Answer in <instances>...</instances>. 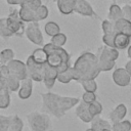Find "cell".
<instances>
[{
    "label": "cell",
    "mask_w": 131,
    "mask_h": 131,
    "mask_svg": "<svg viewBox=\"0 0 131 131\" xmlns=\"http://www.w3.org/2000/svg\"><path fill=\"white\" fill-rule=\"evenodd\" d=\"M41 100L43 111L56 119L63 118L68 111H70L80 102V98L78 97L61 96L57 93L52 92L41 93Z\"/></svg>",
    "instance_id": "6da1fadb"
},
{
    "label": "cell",
    "mask_w": 131,
    "mask_h": 131,
    "mask_svg": "<svg viewBox=\"0 0 131 131\" xmlns=\"http://www.w3.org/2000/svg\"><path fill=\"white\" fill-rule=\"evenodd\" d=\"M73 70H74V81L78 83L84 80L95 79L101 73L97 63L96 54L89 51L82 53L76 59L73 66Z\"/></svg>",
    "instance_id": "7a4b0ae2"
},
{
    "label": "cell",
    "mask_w": 131,
    "mask_h": 131,
    "mask_svg": "<svg viewBox=\"0 0 131 131\" xmlns=\"http://www.w3.org/2000/svg\"><path fill=\"white\" fill-rule=\"evenodd\" d=\"M97 63L101 72H108L115 67V62L119 57V50L115 47L103 45L96 52Z\"/></svg>",
    "instance_id": "3957f363"
},
{
    "label": "cell",
    "mask_w": 131,
    "mask_h": 131,
    "mask_svg": "<svg viewBox=\"0 0 131 131\" xmlns=\"http://www.w3.org/2000/svg\"><path fill=\"white\" fill-rule=\"evenodd\" d=\"M44 50L47 52V63L54 67L58 68L60 64H70V54L66 49L62 47H58L53 45L51 42L47 43L43 46Z\"/></svg>",
    "instance_id": "277c9868"
},
{
    "label": "cell",
    "mask_w": 131,
    "mask_h": 131,
    "mask_svg": "<svg viewBox=\"0 0 131 131\" xmlns=\"http://www.w3.org/2000/svg\"><path fill=\"white\" fill-rule=\"evenodd\" d=\"M27 121L31 131H47L51 126L49 115L45 112H31L27 115Z\"/></svg>",
    "instance_id": "5b68a950"
},
{
    "label": "cell",
    "mask_w": 131,
    "mask_h": 131,
    "mask_svg": "<svg viewBox=\"0 0 131 131\" xmlns=\"http://www.w3.org/2000/svg\"><path fill=\"white\" fill-rule=\"evenodd\" d=\"M7 19V27L9 31L13 34V36L21 37L25 34V21H23L19 17L18 10L12 9L8 16H6Z\"/></svg>",
    "instance_id": "8992f818"
},
{
    "label": "cell",
    "mask_w": 131,
    "mask_h": 131,
    "mask_svg": "<svg viewBox=\"0 0 131 131\" xmlns=\"http://www.w3.org/2000/svg\"><path fill=\"white\" fill-rule=\"evenodd\" d=\"M25 35L28 38V40L30 42H32L33 44H35L37 46L43 45L44 39H43V35L40 30L38 21L28 23V25L26 26V29H25Z\"/></svg>",
    "instance_id": "52a82bcc"
},
{
    "label": "cell",
    "mask_w": 131,
    "mask_h": 131,
    "mask_svg": "<svg viewBox=\"0 0 131 131\" xmlns=\"http://www.w3.org/2000/svg\"><path fill=\"white\" fill-rule=\"evenodd\" d=\"M27 69H28V76L34 82H42L43 81V69L45 63H38L36 62L32 55L27 58L26 61Z\"/></svg>",
    "instance_id": "ba28073f"
},
{
    "label": "cell",
    "mask_w": 131,
    "mask_h": 131,
    "mask_svg": "<svg viewBox=\"0 0 131 131\" xmlns=\"http://www.w3.org/2000/svg\"><path fill=\"white\" fill-rule=\"evenodd\" d=\"M9 73L11 75H14L15 77H17L20 81L26 79L28 76V69H27V64L26 62L18 60V59H12L11 61H9L7 63Z\"/></svg>",
    "instance_id": "9c48e42d"
},
{
    "label": "cell",
    "mask_w": 131,
    "mask_h": 131,
    "mask_svg": "<svg viewBox=\"0 0 131 131\" xmlns=\"http://www.w3.org/2000/svg\"><path fill=\"white\" fill-rule=\"evenodd\" d=\"M57 75H58V71L56 68L48 64L47 62L44 64V69H43V83L45 85V87L50 90L53 88L56 80H57Z\"/></svg>",
    "instance_id": "30bf717a"
},
{
    "label": "cell",
    "mask_w": 131,
    "mask_h": 131,
    "mask_svg": "<svg viewBox=\"0 0 131 131\" xmlns=\"http://www.w3.org/2000/svg\"><path fill=\"white\" fill-rule=\"evenodd\" d=\"M113 81L117 86L120 87H126L131 82V77L126 71L125 68H118L113 72L112 75Z\"/></svg>",
    "instance_id": "8fae6325"
},
{
    "label": "cell",
    "mask_w": 131,
    "mask_h": 131,
    "mask_svg": "<svg viewBox=\"0 0 131 131\" xmlns=\"http://www.w3.org/2000/svg\"><path fill=\"white\" fill-rule=\"evenodd\" d=\"M75 113H76V116L84 123H90L94 116L91 115V113L89 112L88 110V103L84 102L82 99L80 100V102L76 105V110H75Z\"/></svg>",
    "instance_id": "7c38bea8"
},
{
    "label": "cell",
    "mask_w": 131,
    "mask_h": 131,
    "mask_svg": "<svg viewBox=\"0 0 131 131\" xmlns=\"http://www.w3.org/2000/svg\"><path fill=\"white\" fill-rule=\"evenodd\" d=\"M33 80L30 77H27L26 79L20 81V86L17 91V95L20 99L26 100L31 97L33 92Z\"/></svg>",
    "instance_id": "4fadbf2b"
},
{
    "label": "cell",
    "mask_w": 131,
    "mask_h": 131,
    "mask_svg": "<svg viewBox=\"0 0 131 131\" xmlns=\"http://www.w3.org/2000/svg\"><path fill=\"white\" fill-rule=\"evenodd\" d=\"M74 12H76L80 15H84V16H93V15H95V12H94L92 6L86 0H76Z\"/></svg>",
    "instance_id": "5bb4252c"
},
{
    "label": "cell",
    "mask_w": 131,
    "mask_h": 131,
    "mask_svg": "<svg viewBox=\"0 0 131 131\" xmlns=\"http://www.w3.org/2000/svg\"><path fill=\"white\" fill-rule=\"evenodd\" d=\"M126 115H127V106L124 103H119L118 105H116V107L113 111L110 112L108 118L111 123H116L124 120Z\"/></svg>",
    "instance_id": "9a60e30c"
},
{
    "label": "cell",
    "mask_w": 131,
    "mask_h": 131,
    "mask_svg": "<svg viewBox=\"0 0 131 131\" xmlns=\"http://www.w3.org/2000/svg\"><path fill=\"white\" fill-rule=\"evenodd\" d=\"M76 0H56L58 11L62 14H71L74 12Z\"/></svg>",
    "instance_id": "2e32d148"
},
{
    "label": "cell",
    "mask_w": 131,
    "mask_h": 131,
    "mask_svg": "<svg viewBox=\"0 0 131 131\" xmlns=\"http://www.w3.org/2000/svg\"><path fill=\"white\" fill-rule=\"evenodd\" d=\"M114 24H115V30L117 33H123L131 37V20L121 17L120 19L114 21Z\"/></svg>",
    "instance_id": "e0dca14e"
},
{
    "label": "cell",
    "mask_w": 131,
    "mask_h": 131,
    "mask_svg": "<svg viewBox=\"0 0 131 131\" xmlns=\"http://www.w3.org/2000/svg\"><path fill=\"white\" fill-rule=\"evenodd\" d=\"M130 38L128 35L123 34V33H116L115 35V39H114V45L115 48H117L118 50H122V49H127L128 46L130 45Z\"/></svg>",
    "instance_id": "ac0fdd59"
},
{
    "label": "cell",
    "mask_w": 131,
    "mask_h": 131,
    "mask_svg": "<svg viewBox=\"0 0 131 131\" xmlns=\"http://www.w3.org/2000/svg\"><path fill=\"white\" fill-rule=\"evenodd\" d=\"M90 123H91V128L94 131H102V129L104 128H112L111 121L108 122L107 120L101 119L99 116H95Z\"/></svg>",
    "instance_id": "d6986e66"
},
{
    "label": "cell",
    "mask_w": 131,
    "mask_h": 131,
    "mask_svg": "<svg viewBox=\"0 0 131 131\" xmlns=\"http://www.w3.org/2000/svg\"><path fill=\"white\" fill-rule=\"evenodd\" d=\"M5 85H6V89H8L10 92H15L18 91L19 89L20 80L14 75L9 74L8 76L5 77Z\"/></svg>",
    "instance_id": "ffe728a7"
},
{
    "label": "cell",
    "mask_w": 131,
    "mask_h": 131,
    "mask_svg": "<svg viewBox=\"0 0 131 131\" xmlns=\"http://www.w3.org/2000/svg\"><path fill=\"white\" fill-rule=\"evenodd\" d=\"M18 14H19L20 19L25 23L35 21V11L32 10L31 8H29V7L20 6V8L18 10Z\"/></svg>",
    "instance_id": "44dd1931"
},
{
    "label": "cell",
    "mask_w": 131,
    "mask_h": 131,
    "mask_svg": "<svg viewBox=\"0 0 131 131\" xmlns=\"http://www.w3.org/2000/svg\"><path fill=\"white\" fill-rule=\"evenodd\" d=\"M107 17L110 20L112 21H116L118 19H120L121 17H123L122 14V7H120L118 4H112L108 8V14Z\"/></svg>",
    "instance_id": "7402d4cb"
},
{
    "label": "cell",
    "mask_w": 131,
    "mask_h": 131,
    "mask_svg": "<svg viewBox=\"0 0 131 131\" xmlns=\"http://www.w3.org/2000/svg\"><path fill=\"white\" fill-rule=\"evenodd\" d=\"M57 81L62 83V84H68L71 81H74V70H73V67H70L64 72L58 73Z\"/></svg>",
    "instance_id": "603a6c76"
},
{
    "label": "cell",
    "mask_w": 131,
    "mask_h": 131,
    "mask_svg": "<svg viewBox=\"0 0 131 131\" xmlns=\"http://www.w3.org/2000/svg\"><path fill=\"white\" fill-rule=\"evenodd\" d=\"M33 59L38 63H46L47 62V52L44 50V48H37L33 51L31 54Z\"/></svg>",
    "instance_id": "cb8c5ba5"
},
{
    "label": "cell",
    "mask_w": 131,
    "mask_h": 131,
    "mask_svg": "<svg viewBox=\"0 0 131 131\" xmlns=\"http://www.w3.org/2000/svg\"><path fill=\"white\" fill-rule=\"evenodd\" d=\"M113 131H130L131 122L129 120H122L116 123H112Z\"/></svg>",
    "instance_id": "d4e9b609"
},
{
    "label": "cell",
    "mask_w": 131,
    "mask_h": 131,
    "mask_svg": "<svg viewBox=\"0 0 131 131\" xmlns=\"http://www.w3.org/2000/svg\"><path fill=\"white\" fill-rule=\"evenodd\" d=\"M10 105V91L3 89L0 91V110H5Z\"/></svg>",
    "instance_id": "484cf974"
},
{
    "label": "cell",
    "mask_w": 131,
    "mask_h": 131,
    "mask_svg": "<svg viewBox=\"0 0 131 131\" xmlns=\"http://www.w3.org/2000/svg\"><path fill=\"white\" fill-rule=\"evenodd\" d=\"M14 58V52L10 48H5L0 51V62L1 64H7Z\"/></svg>",
    "instance_id": "4316f807"
},
{
    "label": "cell",
    "mask_w": 131,
    "mask_h": 131,
    "mask_svg": "<svg viewBox=\"0 0 131 131\" xmlns=\"http://www.w3.org/2000/svg\"><path fill=\"white\" fill-rule=\"evenodd\" d=\"M12 36H13V34L9 31V29L7 27L6 17H1L0 18V37L2 39H8Z\"/></svg>",
    "instance_id": "83f0119b"
},
{
    "label": "cell",
    "mask_w": 131,
    "mask_h": 131,
    "mask_svg": "<svg viewBox=\"0 0 131 131\" xmlns=\"http://www.w3.org/2000/svg\"><path fill=\"white\" fill-rule=\"evenodd\" d=\"M44 31H45V34L46 35L52 37V36H54V35H56V34H58L60 32V28H59V26L56 23H54V21H48L44 26Z\"/></svg>",
    "instance_id": "f1b7e54d"
},
{
    "label": "cell",
    "mask_w": 131,
    "mask_h": 131,
    "mask_svg": "<svg viewBox=\"0 0 131 131\" xmlns=\"http://www.w3.org/2000/svg\"><path fill=\"white\" fill-rule=\"evenodd\" d=\"M24 128V122L17 115H12L9 131H23Z\"/></svg>",
    "instance_id": "f546056e"
},
{
    "label": "cell",
    "mask_w": 131,
    "mask_h": 131,
    "mask_svg": "<svg viewBox=\"0 0 131 131\" xmlns=\"http://www.w3.org/2000/svg\"><path fill=\"white\" fill-rule=\"evenodd\" d=\"M48 13H49V11H48L47 6H45V5L42 4L40 7H38L35 10V21H38L39 23V21L45 19L48 16Z\"/></svg>",
    "instance_id": "4dcf8cb0"
},
{
    "label": "cell",
    "mask_w": 131,
    "mask_h": 131,
    "mask_svg": "<svg viewBox=\"0 0 131 131\" xmlns=\"http://www.w3.org/2000/svg\"><path fill=\"white\" fill-rule=\"evenodd\" d=\"M101 30L103 34H116V30H115V24L114 21L107 19L102 20L101 23Z\"/></svg>",
    "instance_id": "1f68e13d"
},
{
    "label": "cell",
    "mask_w": 131,
    "mask_h": 131,
    "mask_svg": "<svg viewBox=\"0 0 131 131\" xmlns=\"http://www.w3.org/2000/svg\"><path fill=\"white\" fill-rule=\"evenodd\" d=\"M51 43L55 46H58V47H62L66 43H67V36L63 34V33H58L54 36L51 37Z\"/></svg>",
    "instance_id": "d6a6232c"
},
{
    "label": "cell",
    "mask_w": 131,
    "mask_h": 131,
    "mask_svg": "<svg viewBox=\"0 0 131 131\" xmlns=\"http://www.w3.org/2000/svg\"><path fill=\"white\" fill-rule=\"evenodd\" d=\"M88 110L91 113V115H93L95 117V116H99L102 113L103 107H102V104L99 101L95 100V101H93V102L88 104Z\"/></svg>",
    "instance_id": "836d02e7"
},
{
    "label": "cell",
    "mask_w": 131,
    "mask_h": 131,
    "mask_svg": "<svg viewBox=\"0 0 131 131\" xmlns=\"http://www.w3.org/2000/svg\"><path fill=\"white\" fill-rule=\"evenodd\" d=\"M82 88L85 91H90V92H95L97 90V84L95 82V79L92 80H84L82 82H80Z\"/></svg>",
    "instance_id": "e575fe53"
},
{
    "label": "cell",
    "mask_w": 131,
    "mask_h": 131,
    "mask_svg": "<svg viewBox=\"0 0 131 131\" xmlns=\"http://www.w3.org/2000/svg\"><path fill=\"white\" fill-rule=\"evenodd\" d=\"M12 115H0V131H9Z\"/></svg>",
    "instance_id": "d590c367"
},
{
    "label": "cell",
    "mask_w": 131,
    "mask_h": 131,
    "mask_svg": "<svg viewBox=\"0 0 131 131\" xmlns=\"http://www.w3.org/2000/svg\"><path fill=\"white\" fill-rule=\"evenodd\" d=\"M84 102H86V103H91V102H93V101H95L96 100V94H95V92H90V91H85L84 93H83V95H82V98H81Z\"/></svg>",
    "instance_id": "8d00e7d4"
},
{
    "label": "cell",
    "mask_w": 131,
    "mask_h": 131,
    "mask_svg": "<svg viewBox=\"0 0 131 131\" xmlns=\"http://www.w3.org/2000/svg\"><path fill=\"white\" fill-rule=\"evenodd\" d=\"M116 34H103L102 35V42L104 45L110 47H115L114 45V39Z\"/></svg>",
    "instance_id": "74e56055"
},
{
    "label": "cell",
    "mask_w": 131,
    "mask_h": 131,
    "mask_svg": "<svg viewBox=\"0 0 131 131\" xmlns=\"http://www.w3.org/2000/svg\"><path fill=\"white\" fill-rule=\"evenodd\" d=\"M42 5V2H41V0H31L30 2H28V3H26V4H24V5H21V6H26V7H29V8H31L32 10H36L38 7H40Z\"/></svg>",
    "instance_id": "f35d334b"
},
{
    "label": "cell",
    "mask_w": 131,
    "mask_h": 131,
    "mask_svg": "<svg viewBox=\"0 0 131 131\" xmlns=\"http://www.w3.org/2000/svg\"><path fill=\"white\" fill-rule=\"evenodd\" d=\"M122 14H123L124 18H126L128 20H131V5L125 4L122 7Z\"/></svg>",
    "instance_id": "ab89813d"
},
{
    "label": "cell",
    "mask_w": 131,
    "mask_h": 131,
    "mask_svg": "<svg viewBox=\"0 0 131 131\" xmlns=\"http://www.w3.org/2000/svg\"><path fill=\"white\" fill-rule=\"evenodd\" d=\"M7 1V3L8 4H10V5H24V4H26V3H28V2H30L31 0H6Z\"/></svg>",
    "instance_id": "60d3db41"
},
{
    "label": "cell",
    "mask_w": 131,
    "mask_h": 131,
    "mask_svg": "<svg viewBox=\"0 0 131 131\" xmlns=\"http://www.w3.org/2000/svg\"><path fill=\"white\" fill-rule=\"evenodd\" d=\"M9 74H10V73H9V70H8L7 64H1V67H0V75L5 78V77L8 76Z\"/></svg>",
    "instance_id": "b9f144b4"
},
{
    "label": "cell",
    "mask_w": 131,
    "mask_h": 131,
    "mask_svg": "<svg viewBox=\"0 0 131 131\" xmlns=\"http://www.w3.org/2000/svg\"><path fill=\"white\" fill-rule=\"evenodd\" d=\"M3 89H6V85H5V78L2 77L0 75V91H2Z\"/></svg>",
    "instance_id": "7bdbcfd3"
},
{
    "label": "cell",
    "mask_w": 131,
    "mask_h": 131,
    "mask_svg": "<svg viewBox=\"0 0 131 131\" xmlns=\"http://www.w3.org/2000/svg\"><path fill=\"white\" fill-rule=\"evenodd\" d=\"M125 69H126V71L128 72V74H129L130 77H131V59H130L129 61L126 62V64H125Z\"/></svg>",
    "instance_id": "ee69618b"
},
{
    "label": "cell",
    "mask_w": 131,
    "mask_h": 131,
    "mask_svg": "<svg viewBox=\"0 0 131 131\" xmlns=\"http://www.w3.org/2000/svg\"><path fill=\"white\" fill-rule=\"evenodd\" d=\"M127 56L129 57V59H131V45H129L127 48Z\"/></svg>",
    "instance_id": "f6af8a7d"
},
{
    "label": "cell",
    "mask_w": 131,
    "mask_h": 131,
    "mask_svg": "<svg viewBox=\"0 0 131 131\" xmlns=\"http://www.w3.org/2000/svg\"><path fill=\"white\" fill-rule=\"evenodd\" d=\"M102 131H113V129L112 128H104V129H102Z\"/></svg>",
    "instance_id": "bcb514c9"
},
{
    "label": "cell",
    "mask_w": 131,
    "mask_h": 131,
    "mask_svg": "<svg viewBox=\"0 0 131 131\" xmlns=\"http://www.w3.org/2000/svg\"><path fill=\"white\" fill-rule=\"evenodd\" d=\"M86 131H94V130H93V129H92V128H91V127H90V128H89V129H87V130H86Z\"/></svg>",
    "instance_id": "7dc6e473"
},
{
    "label": "cell",
    "mask_w": 131,
    "mask_h": 131,
    "mask_svg": "<svg viewBox=\"0 0 131 131\" xmlns=\"http://www.w3.org/2000/svg\"><path fill=\"white\" fill-rule=\"evenodd\" d=\"M121 2H127V1H130V0H120Z\"/></svg>",
    "instance_id": "c3c4849f"
},
{
    "label": "cell",
    "mask_w": 131,
    "mask_h": 131,
    "mask_svg": "<svg viewBox=\"0 0 131 131\" xmlns=\"http://www.w3.org/2000/svg\"><path fill=\"white\" fill-rule=\"evenodd\" d=\"M0 67H1V62H0Z\"/></svg>",
    "instance_id": "681fc988"
},
{
    "label": "cell",
    "mask_w": 131,
    "mask_h": 131,
    "mask_svg": "<svg viewBox=\"0 0 131 131\" xmlns=\"http://www.w3.org/2000/svg\"><path fill=\"white\" fill-rule=\"evenodd\" d=\"M130 131H131V129H130Z\"/></svg>",
    "instance_id": "f907efd6"
}]
</instances>
